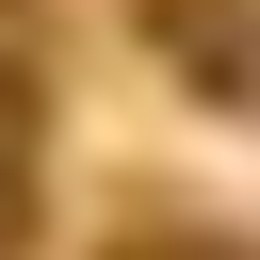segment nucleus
Segmentation results:
<instances>
[{
	"label": "nucleus",
	"mask_w": 260,
	"mask_h": 260,
	"mask_svg": "<svg viewBox=\"0 0 260 260\" xmlns=\"http://www.w3.org/2000/svg\"><path fill=\"white\" fill-rule=\"evenodd\" d=\"M32 195H49V98L32 65H0V260L32 244Z\"/></svg>",
	"instance_id": "obj_1"
},
{
	"label": "nucleus",
	"mask_w": 260,
	"mask_h": 260,
	"mask_svg": "<svg viewBox=\"0 0 260 260\" xmlns=\"http://www.w3.org/2000/svg\"><path fill=\"white\" fill-rule=\"evenodd\" d=\"M114 260H244V244H211V228H146V244H114Z\"/></svg>",
	"instance_id": "obj_2"
}]
</instances>
